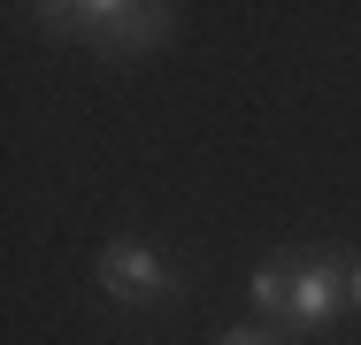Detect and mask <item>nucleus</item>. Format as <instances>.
Masks as SVG:
<instances>
[{
  "label": "nucleus",
  "mask_w": 361,
  "mask_h": 345,
  "mask_svg": "<svg viewBox=\"0 0 361 345\" xmlns=\"http://www.w3.org/2000/svg\"><path fill=\"white\" fill-rule=\"evenodd\" d=\"M346 299L361 307V261H346Z\"/></svg>",
  "instance_id": "39448f33"
},
{
  "label": "nucleus",
  "mask_w": 361,
  "mask_h": 345,
  "mask_svg": "<svg viewBox=\"0 0 361 345\" xmlns=\"http://www.w3.org/2000/svg\"><path fill=\"white\" fill-rule=\"evenodd\" d=\"M54 31H92L100 46H154L169 39V8H146V0H92V8H47Z\"/></svg>",
  "instance_id": "f257e3e1"
},
{
  "label": "nucleus",
  "mask_w": 361,
  "mask_h": 345,
  "mask_svg": "<svg viewBox=\"0 0 361 345\" xmlns=\"http://www.w3.org/2000/svg\"><path fill=\"white\" fill-rule=\"evenodd\" d=\"M254 307H262V315H285V322H292V261H269V269H254Z\"/></svg>",
  "instance_id": "20e7f679"
},
{
  "label": "nucleus",
  "mask_w": 361,
  "mask_h": 345,
  "mask_svg": "<svg viewBox=\"0 0 361 345\" xmlns=\"http://www.w3.org/2000/svg\"><path fill=\"white\" fill-rule=\"evenodd\" d=\"M223 345H277V338H262V330H238V338H223Z\"/></svg>",
  "instance_id": "423d86ee"
},
{
  "label": "nucleus",
  "mask_w": 361,
  "mask_h": 345,
  "mask_svg": "<svg viewBox=\"0 0 361 345\" xmlns=\"http://www.w3.org/2000/svg\"><path fill=\"white\" fill-rule=\"evenodd\" d=\"M100 291H108V299H131V307H146V299L177 291V276H169V261H161L154 246H139V238H116V246L100 253Z\"/></svg>",
  "instance_id": "f03ea898"
},
{
  "label": "nucleus",
  "mask_w": 361,
  "mask_h": 345,
  "mask_svg": "<svg viewBox=\"0 0 361 345\" xmlns=\"http://www.w3.org/2000/svg\"><path fill=\"white\" fill-rule=\"evenodd\" d=\"M338 299H346V261L315 253V261H300V269H292V322H300V330L331 322V307H338Z\"/></svg>",
  "instance_id": "7ed1b4c3"
}]
</instances>
